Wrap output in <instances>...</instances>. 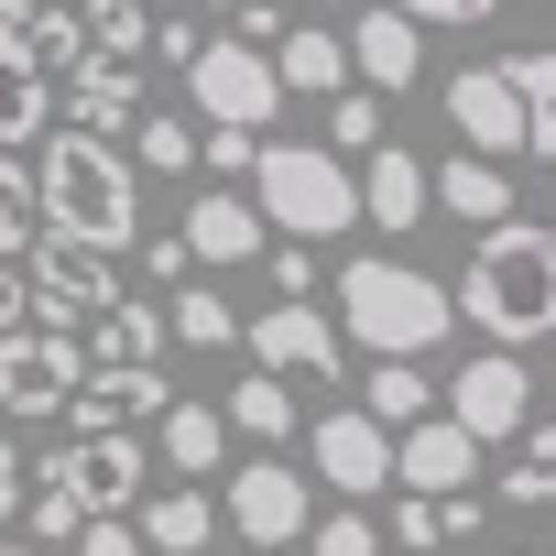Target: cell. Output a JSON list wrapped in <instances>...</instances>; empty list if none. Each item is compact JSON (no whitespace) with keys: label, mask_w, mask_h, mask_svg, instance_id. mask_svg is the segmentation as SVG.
<instances>
[{"label":"cell","mask_w":556,"mask_h":556,"mask_svg":"<svg viewBox=\"0 0 556 556\" xmlns=\"http://www.w3.org/2000/svg\"><path fill=\"white\" fill-rule=\"evenodd\" d=\"M491 350H534V339H556V229L545 218H502V229H480V251H469V273H458V295H447Z\"/></svg>","instance_id":"cell-1"},{"label":"cell","mask_w":556,"mask_h":556,"mask_svg":"<svg viewBox=\"0 0 556 556\" xmlns=\"http://www.w3.org/2000/svg\"><path fill=\"white\" fill-rule=\"evenodd\" d=\"M45 240H77V251H131L142 240V175L110 153V131H45Z\"/></svg>","instance_id":"cell-2"},{"label":"cell","mask_w":556,"mask_h":556,"mask_svg":"<svg viewBox=\"0 0 556 556\" xmlns=\"http://www.w3.org/2000/svg\"><path fill=\"white\" fill-rule=\"evenodd\" d=\"M339 339H361L371 361H426L447 328H458V306H447V285L437 273H415V262H393V251H371V262H339Z\"/></svg>","instance_id":"cell-3"},{"label":"cell","mask_w":556,"mask_h":556,"mask_svg":"<svg viewBox=\"0 0 556 556\" xmlns=\"http://www.w3.org/2000/svg\"><path fill=\"white\" fill-rule=\"evenodd\" d=\"M251 207L273 240H339V229H361V164H339L328 142H262Z\"/></svg>","instance_id":"cell-4"},{"label":"cell","mask_w":556,"mask_h":556,"mask_svg":"<svg viewBox=\"0 0 556 556\" xmlns=\"http://www.w3.org/2000/svg\"><path fill=\"white\" fill-rule=\"evenodd\" d=\"M186 99H197V131H273V110H285V88H273V55L240 45V34H207L186 55Z\"/></svg>","instance_id":"cell-5"},{"label":"cell","mask_w":556,"mask_h":556,"mask_svg":"<svg viewBox=\"0 0 556 556\" xmlns=\"http://www.w3.org/2000/svg\"><path fill=\"white\" fill-rule=\"evenodd\" d=\"M142 480H153L142 426H110V437H66V447H45V491H66L88 523H131Z\"/></svg>","instance_id":"cell-6"},{"label":"cell","mask_w":556,"mask_h":556,"mask_svg":"<svg viewBox=\"0 0 556 556\" xmlns=\"http://www.w3.org/2000/svg\"><path fill=\"white\" fill-rule=\"evenodd\" d=\"M240 350H251V371H273V382H339V371H350L339 317H328V306H295V295H273L262 317H240Z\"/></svg>","instance_id":"cell-7"},{"label":"cell","mask_w":556,"mask_h":556,"mask_svg":"<svg viewBox=\"0 0 556 556\" xmlns=\"http://www.w3.org/2000/svg\"><path fill=\"white\" fill-rule=\"evenodd\" d=\"M77 382H88V339H66V328H12V339H0V415H12V426L66 415Z\"/></svg>","instance_id":"cell-8"},{"label":"cell","mask_w":556,"mask_h":556,"mask_svg":"<svg viewBox=\"0 0 556 556\" xmlns=\"http://www.w3.org/2000/svg\"><path fill=\"white\" fill-rule=\"evenodd\" d=\"M218 513H229V534H240L251 556H285V545H306V469H285V458H240L229 491H218Z\"/></svg>","instance_id":"cell-9"},{"label":"cell","mask_w":556,"mask_h":556,"mask_svg":"<svg viewBox=\"0 0 556 556\" xmlns=\"http://www.w3.org/2000/svg\"><path fill=\"white\" fill-rule=\"evenodd\" d=\"M23 285H34V328H66V339H88L110 306H121V285H110V262L99 251H77V240H34L23 251Z\"/></svg>","instance_id":"cell-10"},{"label":"cell","mask_w":556,"mask_h":556,"mask_svg":"<svg viewBox=\"0 0 556 556\" xmlns=\"http://www.w3.org/2000/svg\"><path fill=\"white\" fill-rule=\"evenodd\" d=\"M437 404H447V426H469L480 447H513V437L534 426V371H523V350H480Z\"/></svg>","instance_id":"cell-11"},{"label":"cell","mask_w":556,"mask_h":556,"mask_svg":"<svg viewBox=\"0 0 556 556\" xmlns=\"http://www.w3.org/2000/svg\"><path fill=\"white\" fill-rule=\"evenodd\" d=\"M447 131H458V153H491V164H513V153H523V88H513V66H502V55L447 77Z\"/></svg>","instance_id":"cell-12"},{"label":"cell","mask_w":556,"mask_h":556,"mask_svg":"<svg viewBox=\"0 0 556 556\" xmlns=\"http://www.w3.org/2000/svg\"><path fill=\"white\" fill-rule=\"evenodd\" d=\"M306 469H317L339 502H371V491L393 480V437H382L361 404H339V415H317V426H306Z\"/></svg>","instance_id":"cell-13"},{"label":"cell","mask_w":556,"mask_h":556,"mask_svg":"<svg viewBox=\"0 0 556 556\" xmlns=\"http://www.w3.org/2000/svg\"><path fill=\"white\" fill-rule=\"evenodd\" d=\"M164 404H175V382H164L153 361H88V382H77L66 426H77V437H110V426H153Z\"/></svg>","instance_id":"cell-14"},{"label":"cell","mask_w":556,"mask_h":556,"mask_svg":"<svg viewBox=\"0 0 556 556\" xmlns=\"http://www.w3.org/2000/svg\"><path fill=\"white\" fill-rule=\"evenodd\" d=\"M175 240H186V262H218V273H240V262H262V240H273V229H262V207H251V197H229V186H197Z\"/></svg>","instance_id":"cell-15"},{"label":"cell","mask_w":556,"mask_h":556,"mask_svg":"<svg viewBox=\"0 0 556 556\" xmlns=\"http://www.w3.org/2000/svg\"><path fill=\"white\" fill-rule=\"evenodd\" d=\"M415 77H426V34H415L404 12H361V23H350V88L404 99Z\"/></svg>","instance_id":"cell-16"},{"label":"cell","mask_w":556,"mask_h":556,"mask_svg":"<svg viewBox=\"0 0 556 556\" xmlns=\"http://www.w3.org/2000/svg\"><path fill=\"white\" fill-rule=\"evenodd\" d=\"M469 480H480V437L469 426L426 415V426L393 437V491H469Z\"/></svg>","instance_id":"cell-17"},{"label":"cell","mask_w":556,"mask_h":556,"mask_svg":"<svg viewBox=\"0 0 556 556\" xmlns=\"http://www.w3.org/2000/svg\"><path fill=\"white\" fill-rule=\"evenodd\" d=\"M273 88L285 99H339L350 88V34L339 23H285L273 34Z\"/></svg>","instance_id":"cell-18"},{"label":"cell","mask_w":556,"mask_h":556,"mask_svg":"<svg viewBox=\"0 0 556 556\" xmlns=\"http://www.w3.org/2000/svg\"><path fill=\"white\" fill-rule=\"evenodd\" d=\"M426 197H437L447 218H469V229H480V218H491V229L523 218V207H513V164H491V153H447V164H426Z\"/></svg>","instance_id":"cell-19"},{"label":"cell","mask_w":556,"mask_h":556,"mask_svg":"<svg viewBox=\"0 0 556 556\" xmlns=\"http://www.w3.org/2000/svg\"><path fill=\"white\" fill-rule=\"evenodd\" d=\"M426 207H437V197H426V164H415L404 142H371V153H361V218H371V229H426Z\"/></svg>","instance_id":"cell-20"},{"label":"cell","mask_w":556,"mask_h":556,"mask_svg":"<svg viewBox=\"0 0 556 556\" xmlns=\"http://www.w3.org/2000/svg\"><path fill=\"white\" fill-rule=\"evenodd\" d=\"M45 110H55V77L34 66L23 23H0V153H12V142H34V131H45Z\"/></svg>","instance_id":"cell-21"},{"label":"cell","mask_w":556,"mask_h":556,"mask_svg":"<svg viewBox=\"0 0 556 556\" xmlns=\"http://www.w3.org/2000/svg\"><path fill=\"white\" fill-rule=\"evenodd\" d=\"M131 534H142L153 556H207V534H218V502H207L197 480H175V491L131 502Z\"/></svg>","instance_id":"cell-22"},{"label":"cell","mask_w":556,"mask_h":556,"mask_svg":"<svg viewBox=\"0 0 556 556\" xmlns=\"http://www.w3.org/2000/svg\"><path fill=\"white\" fill-rule=\"evenodd\" d=\"M218 447H229V415H218V404H186V393H175V404L153 415V458H164L175 480H207Z\"/></svg>","instance_id":"cell-23"},{"label":"cell","mask_w":556,"mask_h":556,"mask_svg":"<svg viewBox=\"0 0 556 556\" xmlns=\"http://www.w3.org/2000/svg\"><path fill=\"white\" fill-rule=\"evenodd\" d=\"M131 99H142V66L88 55V66L66 77V131H121V121H131Z\"/></svg>","instance_id":"cell-24"},{"label":"cell","mask_w":556,"mask_h":556,"mask_svg":"<svg viewBox=\"0 0 556 556\" xmlns=\"http://www.w3.org/2000/svg\"><path fill=\"white\" fill-rule=\"evenodd\" d=\"M361 415H371L382 437L426 426V415H437V382H426V361H371V382H361Z\"/></svg>","instance_id":"cell-25"},{"label":"cell","mask_w":556,"mask_h":556,"mask_svg":"<svg viewBox=\"0 0 556 556\" xmlns=\"http://www.w3.org/2000/svg\"><path fill=\"white\" fill-rule=\"evenodd\" d=\"M218 415H229V437H251V447H285V437H295V382H273V371H240Z\"/></svg>","instance_id":"cell-26"},{"label":"cell","mask_w":556,"mask_h":556,"mask_svg":"<svg viewBox=\"0 0 556 556\" xmlns=\"http://www.w3.org/2000/svg\"><path fill=\"white\" fill-rule=\"evenodd\" d=\"M502 502H523V513L556 502V415H534V426L502 447Z\"/></svg>","instance_id":"cell-27"},{"label":"cell","mask_w":556,"mask_h":556,"mask_svg":"<svg viewBox=\"0 0 556 556\" xmlns=\"http://www.w3.org/2000/svg\"><path fill=\"white\" fill-rule=\"evenodd\" d=\"M164 350H175L164 306H131V295H121V306H110V317L88 328V361H164Z\"/></svg>","instance_id":"cell-28"},{"label":"cell","mask_w":556,"mask_h":556,"mask_svg":"<svg viewBox=\"0 0 556 556\" xmlns=\"http://www.w3.org/2000/svg\"><path fill=\"white\" fill-rule=\"evenodd\" d=\"M164 328L186 350H240V306H218V285H175L164 295Z\"/></svg>","instance_id":"cell-29"},{"label":"cell","mask_w":556,"mask_h":556,"mask_svg":"<svg viewBox=\"0 0 556 556\" xmlns=\"http://www.w3.org/2000/svg\"><path fill=\"white\" fill-rule=\"evenodd\" d=\"M197 164V121L186 110H142L131 121V175H186Z\"/></svg>","instance_id":"cell-30"},{"label":"cell","mask_w":556,"mask_h":556,"mask_svg":"<svg viewBox=\"0 0 556 556\" xmlns=\"http://www.w3.org/2000/svg\"><path fill=\"white\" fill-rule=\"evenodd\" d=\"M45 240V197H34V164L23 153H0V262H23Z\"/></svg>","instance_id":"cell-31"},{"label":"cell","mask_w":556,"mask_h":556,"mask_svg":"<svg viewBox=\"0 0 556 556\" xmlns=\"http://www.w3.org/2000/svg\"><path fill=\"white\" fill-rule=\"evenodd\" d=\"M88 55L142 66V55H153V12H142V0H88Z\"/></svg>","instance_id":"cell-32"},{"label":"cell","mask_w":556,"mask_h":556,"mask_svg":"<svg viewBox=\"0 0 556 556\" xmlns=\"http://www.w3.org/2000/svg\"><path fill=\"white\" fill-rule=\"evenodd\" d=\"M23 45H34V66H45V77H77V66H88V12L45 0V12L23 23Z\"/></svg>","instance_id":"cell-33"},{"label":"cell","mask_w":556,"mask_h":556,"mask_svg":"<svg viewBox=\"0 0 556 556\" xmlns=\"http://www.w3.org/2000/svg\"><path fill=\"white\" fill-rule=\"evenodd\" d=\"M502 66H513V88H523V153L556 164V55H502Z\"/></svg>","instance_id":"cell-34"},{"label":"cell","mask_w":556,"mask_h":556,"mask_svg":"<svg viewBox=\"0 0 556 556\" xmlns=\"http://www.w3.org/2000/svg\"><path fill=\"white\" fill-rule=\"evenodd\" d=\"M371 142H382V99H371V88H339V99H328V153L361 164Z\"/></svg>","instance_id":"cell-35"},{"label":"cell","mask_w":556,"mask_h":556,"mask_svg":"<svg viewBox=\"0 0 556 556\" xmlns=\"http://www.w3.org/2000/svg\"><path fill=\"white\" fill-rule=\"evenodd\" d=\"M23 513H34V545H45V556H66V545H77V534H88V513H77V502H66V491H45V480H34V491H23Z\"/></svg>","instance_id":"cell-36"},{"label":"cell","mask_w":556,"mask_h":556,"mask_svg":"<svg viewBox=\"0 0 556 556\" xmlns=\"http://www.w3.org/2000/svg\"><path fill=\"white\" fill-rule=\"evenodd\" d=\"M306 556H382V523L350 502V513H328V523H306Z\"/></svg>","instance_id":"cell-37"},{"label":"cell","mask_w":556,"mask_h":556,"mask_svg":"<svg viewBox=\"0 0 556 556\" xmlns=\"http://www.w3.org/2000/svg\"><path fill=\"white\" fill-rule=\"evenodd\" d=\"M262 273H273V295L317 306V240H262Z\"/></svg>","instance_id":"cell-38"},{"label":"cell","mask_w":556,"mask_h":556,"mask_svg":"<svg viewBox=\"0 0 556 556\" xmlns=\"http://www.w3.org/2000/svg\"><path fill=\"white\" fill-rule=\"evenodd\" d=\"M251 153H262L251 131H197V164H207L218 186H229V175H251Z\"/></svg>","instance_id":"cell-39"},{"label":"cell","mask_w":556,"mask_h":556,"mask_svg":"<svg viewBox=\"0 0 556 556\" xmlns=\"http://www.w3.org/2000/svg\"><path fill=\"white\" fill-rule=\"evenodd\" d=\"M382 12H404V23H491L502 0H382Z\"/></svg>","instance_id":"cell-40"},{"label":"cell","mask_w":556,"mask_h":556,"mask_svg":"<svg viewBox=\"0 0 556 556\" xmlns=\"http://www.w3.org/2000/svg\"><path fill=\"white\" fill-rule=\"evenodd\" d=\"M66 556H153V545H142V534H131V523H88V534H77V545H66Z\"/></svg>","instance_id":"cell-41"},{"label":"cell","mask_w":556,"mask_h":556,"mask_svg":"<svg viewBox=\"0 0 556 556\" xmlns=\"http://www.w3.org/2000/svg\"><path fill=\"white\" fill-rule=\"evenodd\" d=\"M34 328V285H23V262H0V339Z\"/></svg>","instance_id":"cell-42"},{"label":"cell","mask_w":556,"mask_h":556,"mask_svg":"<svg viewBox=\"0 0 556 556\" xmlns=\"http://www.w3.org/2000/svg\"><path fill=\"white\" fill-rule=\"evenodd\" d=\"M229 34H240V45H273V34H285V0H240Z\"/></svg>","instance_id":"cell-43"},{"label":"cell","mask_w":556,"mask_h":556,"mask_svg":"<svg viewBox=\"0 0 556 556\" xmlns=\"http://www.w3.org/2000/svg\"><path fill=\"white\" fill-rule=\"evenodd\" d=\"M131 262L153 273V285H186V240H131Z\"/></svg>","instance_id":"cell-44"},{"label":"cell","mask_w":556,"mask_h":556,"mask_svg":"<svg viewBox=\"0 0 556 556\" xmlns=\"http://www.w3.org/2000/svg\"><path fill=\"white\" fill-rule=\"evenodd\" d=\"M23 491H34V469H23V447H12V437H0V523L23 513Z\"/></svg>","instance_id":"cell-45"},{"label":"cell","mask_w":556,"mask_h":556,"mask_svg":"<svg viewBox=\"0 0 556 556\" xmlns=\"http://www.w3.org/2000/svg\"><path fill=\"white\" fill-rule=\"evenodd\" d=\"M197 45H207V34H197V23H153V55H164V66H186V55H197Z\"/></svg>","instance_id":"cell-46"},{"label":"cell","mask_w":556,"mask_h":556,"mask_svg":"<svg viewBox=\"0 0 556 556\" xmlns=\"http://www.w3.org/2000/svg\"><path fill=\"white\" fill-rule=\"evenodd\" d=\"M34 12H45V0H0V23H34Z\"/></svg>","instance_id":"cell-47"},{"label":"cell","mask_w":556,"mask_h":556,"mask_svg":"<svg viewBox=\"0 0 556 556\" xmlns=\"http://www.w3.org/2000/svg\"><path fill=\"white\" fill-rule=\"evenodd\" d=\"M207 12H218V23H229V12H240V0H207Z\"/></svg>","instance_id":"cell-48"},{"label":"cell","mask_w":556,"mask_h":556,"mask_svg":"<svg viewBox=\"0 0 556 556\" xmlns=\"http://www.w3.org/2000/svg\"><path fill=\"white\" fill-rule=\"evenodd\" d=\"M0 556H45V545H0Z\"/></svg>","instance_id":"cell-49"},{"label":"cell","mask_w":556,"mask_h":556,"mask_svg":"<svg viewBox=\"0 0 556 556\" xmlns=\"http://www.w3.org/2000/svg\"><path fill=\"white\" fill-rule=\"evenodd\" d=\"M142 12H164V0H142Z\"/></svg>","instance_id":"cell-50"},{"label":"cell","mask_w":556,"mask_h":556,"mask_svg":"<svg viewBox=\"0 0 556 556\" xmlns=\"http://www.w3.org/2000/svg\"><path fill=\"white\" fill-rule=\"evenodd\" d=\"M328 12H339V0H328Z\"/></svg>","instance_id":"cell-51"},{"label":"cell","mask_w":556,"mask_h":556,"mask_svg":"<svg viewBox=\"0 0 556 556\" xmlns=\"http://www.w3.org/2000/svg\"><path fill=\"white\" fill-rule=\"evenodd\" d=\"M240 556H251V545H240Z\"/></svg>","instance_id":"cell-52"},{"label":"cell","mask_w":556,"mask_h":556,"mask_svg":"<svg viewBox=\"0 0 556 556\" xmlns=\"http://www.w3.org/2000/svg\"><path fill=\"white\" fill-rule=\"evenodd\" d=\"M545 556H556V545H545Z\"/></svg>","instance_id":"cell-53"}]
</instances>
